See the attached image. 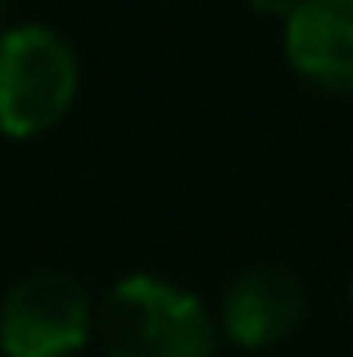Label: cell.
Returning <instances> with one entry per match:
<instances>
[{
  "mask_svg": "<svg viewBox=\"0 0 353 357\" xmlns=\"http://www.w3.org/2000/svg\"><path fill=\"white\" fill-rule=\"evenodd\" d=\"M303 312H308V294L299 276L281 262H254L227 285L222 331L240 349H272L299 331Z\"/></svg>",
  "mask_w": 353,
  "mask_h": 357,
  "instance_id": "4",
  "label": "cell"
},
{
  "mask_svg": "<svg viewBox=\"0 0 353 357\" xmlns=\"http://www.w3.org/2000/svg\"><path fill=\"white\" fill-rule=\"evenodd\" d=\"M258 9H276V14H290L294 9V0H254Z\"/></svg>",
  "mask_w": 353,
  "mask_h": 357,
  "instance_id": "6",
  "label": "cell"
},
{
  "mask_svg": "<svg viewBox=\"0 0 353 357\" xmlns=\"http://www.w3.org/2000/svg\"><path fill=\"white\" fill-rule=\"evenodd\" d=\"M285 59L308 86L353 96V0H294L285 14Z\"/></svg>",
  "mask_w": 353,
  "mask_h": 357,
  "instance_id": "5",
  "label": "cell"
},
{
  "mask_svg": "<svg viewBox=\"0 0 353 357\" xmlns=\"http://www.w3.org/2000/svg\"><path fill=\"white\" fill-rule=\"evenodd\" d=\"M77 100V50L45 23L0 32V131L41 136Z\"/></svg>",
  "mask_w": 353,
  "mask_h": 357,
  "instance_id": "2",
  "label": "cell"
},
{
  "mask_svg": "<svg viewBox=\"0 0 353 357\" xmlns=\"http://www.w3.org/2000/svg\"><path fill=\"white\" fill-rule=\"evenodd\" d=\"M349 303H353V280H349Z\"/></svg>",
  "mask_w": 353,
  "mask_h": 357,
  "instance_id": "8",
  "label": "cell"
},
{
  "mask_svg": "<svg viewBox=\"0 0 353 357\" xmlns=\"http://www.w3.org/2000/svg\"><path fill=\"white\" fill-rule=\"evenodd\" d=\"M96 307L68 271H32L14 280L0 303V353L5 357H68L87 344Z\"/></svg>",
  "mask_w": 353,
  "mask_h": 357,
  "instance_id": "3",
  "label": "cell"
},
{
  "mask_svg": "<svg viewBox=\"0 0 353 357\" xmlns=\"http://www.w3.org/2000/svg\"><path fill=\"white\" fill-rule=\"evenodd\" d=\"M9 14V0H0V18H5Z\"/></svg>",
  "mask_w": 353,
  "mask_h": 357,
  "instance_id": "7",
  "label": "cell"
},
{
  "mask_svg": "<svg viewBox=\"0 0 353 357\" xmlns=\"http://www.w3.org/2000/svg\"><path fill=\"white\" fill-rule=\"evenodd\" d=\"M105 357H213V317L190 289L123 276L96 312Z\"/></svg>",
  "mask_w": 353,
  "mask_h": 357,
  "instance_id": "1",
  "label": "cell"
}]
</instances>
